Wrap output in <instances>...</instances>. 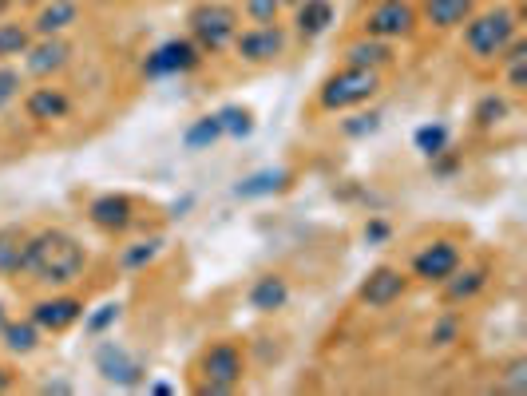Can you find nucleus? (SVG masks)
Listing matches in <instances>:
<instances>
[{
    "instance_id": "cd10ccee",
    "label": "nucleus",
    "mask_w": 527,
    "mask_h": 396,
    "mask_svg": "<svg viewBox=\"0 0 527 396\" xmlns=\"http://www.w3.org/2000/svg\"><path fill=\"white\" fill-rule=\"evenodd\" d=\"M159 254H163V238H147V242L127 246V250L119 254V266H123V270H143V266H151Z\"/></svg>"
},
{
    "instance_id": "6ab92c4d",
    "label": "nucleus",
    "mask_w": 527,
    "mask_h": 396,
    "mask_svg": "<svg viewBox=\"0 0 527 396\" xmlns=\"http://www.w3.org/2000/svg\"><path fill=\"white\" fill-rule=\"evenodd\" d=\"M424 16H428L432 28H456L472 16V0H428Z\"/></svg>"
},
{
    "instance_id": "f3484780",
    "label": "nucleus",
    "mask_w": 527,
    "mask_h": 396,
    "mask_svg": "<svg viewBox=\"0 0 527 396\" xmlns=\"http://www.w3.org/2000/svg\"><path fill=\"white\" fill-rule=\"evenodd\" d=\"M290 301V286H286V278H278V274H266V278H258L254 286H250V305L258 309V313H274V309H282Z\"/></svg>"
},
{
    "instance_id": "7c9ffc66",
    "label": "nucleus",
    "mask_w": 527,
    "mask_h": 396,
    "mask_svg": "<svg viewBox=\"0 0 527 396\" xmlns=\"http://www.w3.org/2000/svg\"><path fill=\"white\" fill-rule=\"evenodd\" d=\"M504 115H508V103L496 96L480 99V107H476V123H480V127H492V123H500Z\"/></svg>"
},
{
    "instance_id": "4c0bfd02",
    "label": "nucleus",
    "mask_w": 527,
    "mask_h": 396,
    "mask_svg": "<svg viewBox=\"0 0 527 396\" xmlns=\"http://www.w3.org/2000/svg\"><path fill=\"white\" fill-rule=\"evenodd\" d=\"M365 238H385V226H381V222H373V226L365 230Z\"/></svg>"
},
{
    "instance_id": "b1692460",
    "label": "nucleus",
    "mask_w": 527,
    "mask_h": 396,
    "mask_svg": "<svg viewBox=\"0 0 527 396\" xmlns=\"http://www.w3.org/2000/svg\"><path fill=\"white\" fill-rule=\"evenodd\" d=\"M222 139V127H218V115H203V119H195L187 131H183V143L191 147V151H207L211 143Z\"/></svg>"
},
{
    "instance_id": "ea45409f",
    "label": "nucleus",
    "mask_w": 527,
    "mask_h": 396,
    "mask_svg": "<svg viewBox=\"0 0 527 396\" xmlns=\"http://www.w3.org/2000/svg\"><path fill=\"white\" fill-rule=\"evenodd\" d=\"M8 385H12V377H8L4 369H0V393H8Z\"/></svg>"
},
{
    "instance_id": "4be33fe9",
    "label": "nucleus",
    "mask_w": 527,
    "mask_h": 396,
    "mask_svg": "<svg viewBox=\"0 0 527 396\" xmlns=\"http://www.w3.org/2000/svg\"><path fill=\"white\" fill-rule=\"evenodd\" d=\"M329 24H333V4L329 0H306V4H298V28L306 36H321Z\"/></svg>"
},
{
    "instance_id": "5701e85b",
    "label": "nucleus",
    "mask_w": 527,
    "mask_h": 396,
    "mask_svg": "<svg viewBox=\"0 0 527 396\" xmlns=\"http://www.w3.org/2000/svg\"><path fill=\"white\" fill-rule=\"evenodd\" d=\"M286 171H258V175H250V179H242L238 187H234V195L238 198H262V195H274V191H282L286 187Z\"/></svg>"
},
{
    "instance_id": "412c9836",
    "label": "nucleus",
    "mask_w": 527,
    "mask_h": 396,
    "mask_svg": "<svg viewBox=\"0 0 527 396\" xmlns=\"http://www.w3.org/2000/svg\"><path fill=\"white\" fill-rule=\"evenodd\" d=\"M24 270V234L0 230V278H12Z\"/></svg>"
},
{
    "instance_id": "a878e982",
    "label": "nucleus",
    "mask_w": 527,
    "mask_h": 396,
    "mask_svg": "<svg viewBox=\"0 0 527 396\" xmlns=\"http://www.w3.org/2000/svg\"><path fill=\"white\" fill-rule=\"evenodd\" d=\"M28 44H32V32H28L24 24H16V20H0V60H8V56H24Z\"/></svg>"
},
{
    "instance_id": "f704fd0d",
    "label": "nucleus",
    "mask_w": 527,
    "mask_h": 396,
    "mask_svg": "<svg viewBox=\"0 0 527 396\" xmlns=\"http://www.w3.org/2000/svg\"><path fill=\"white\" fill-rule=\"evenodd\" d=\"M381 127V115H357V123H345V135H365V131H377Z\"/></svg>"
},
{
    "instance_id": "ddd939ff",
    "label": "nucleus",
    "mask_w": 527,
    "mask_h": 396,
    "mask_svg": "<svg viewBox=\"0 0 527 396\" xmlns=\"http://www.w3.org/2000/svg\"><path fill=\"white\" fill-rule=\"evenodd\" d=\"M401 294H405V278H401V270H393V266H377V270L361 282V301L373 305V309L393 305Z\"/></svg>"
},
{
    "instance_id": "2f4dec72",
    "label": "nucleus",
    "mask_w": 527,
    "mask_h": 396,
    "mask_svg": "<svg viewBox=\"0 0 527 396\" xmlns=\"http://www.w3.org/2000/svg\"><path fill=\"white\" fill-rule=\"evenodd\" d=\"M119 321V301H107V305H100L92 317H88V333H104V329H111Z\"/></svg>"
},
{
    "instance_id": "e433bc0d",
    "label": "nucleus",
    "mask_w": 527,
    "mask_h": 396,
    "mask_svg": "<svg viewBox=\"0 0 527 396\" xmlns=\"http://www.w3.org/2000/svg\"><path fill=\"white\" fill-rule=\"evenodd\" d=\"M452 333H456V325H452V321H444V325H436L432 341H436V345H448V341H452Z\"/></svg>"
},
{
    "instance_id": "20e7f679",
    "label": "nucleus",
    "mask_w": 527,
    "mask_h": 396,
    "mask_svg": "<svg viewBox=\"0 0 527 396\" xmlns=\"http://www.w3.org/2000/svg\"><path fill=\"white\" fill-rule=\"evenodd\" d=\"M191 36H195L199 52H222L238 36V12L230 4H218V0L199 4L191 12Z\"/></svg>"
},
{
    "instance_id": "f03ea898",
    "label": "nucleus",
    "mask_w": 527,
    "mask_h": 396,
    "mask_svg": "<svg viewBox=\"0 0 527 396\" xmlns=\"http://www.w3.org/2000/svg\"><path fill=\"white\" fill-rule=\"evenodd\" d=\"M381 92V72L377 68H341L337 76H329L321 84V96L317 103L325 111H345V107H357V103H369V99Z\"/></svg>"
},
{
    "instance_id": "a19ab883",
    "label": "nucleus",
    "mask_w": 527,
    "mask_h": 396,
    "mask_svg": "<svg viewBox=\"0 0 527 396\" xmlns=\"http://www.w3.org/2000/svg\"><path fill=\"white\" fill-rule=\"evenodd\" d=\"M4 325H8V317H4V305H0V329H4Z\"/></svg>"
},
{
    "instance_id": "4468645a",
    "label": "nucleus",
    "mask_w": 527,
    "mask_h": 396,
    "mask_svg": "<svg viewBox=\"0 0 527 396\" xmlns=\"http://www.w3.org/2000/svg\"><path fill=\"white\" fill-rule=\"evenodd\" d=\"M24 111L36 123H52V119H64L72 111V99L64 96L60 88H36V92H28V99H24Z\"/></svg>"
},
{
    "instance_id": "39448f33",
    "label": "nucleus",
    "mask_w": 527,
    "mask_h": 396,
    "mask_svg": "<svg viewBox=\"0 0 527 396\" xmlns=\"http://www.w3.org/2000/svg\"><path fill=\"white\" fill-rule=\"evenodd\" d=\"M203 381H207L203 393L211 396L234 393L238 389V381H242V353H238V345L218 341V345H211L203 353Z\"/></svg>"
},
{
    "instance_id": "2eb2a0df",
    "label": "nucleus",
    "mask_w": 527,
    "mask_h": 396,
    "mask_svg": "<svg viewBox=\"0 0 527 396\" xmlns=\"http://www.w3.org/2000/svg\"><path fill=\"white\" fill-rule=\"evenodd\" d=\"M76 16H80V4L76 0H48L44 8H40V16H36V36H60L64 28H72L76 24Z\"/></svg>"
},
{
    "instance_id": "6e6552de",
    "label": "nucleus",
    "mask_w": 527,
    "mask_h": 396,
    "mask_svg": "<svg viewBox=\"0 0 527 396\" xmlns=\"http://www.w3.org/2000/svg\"><path fill=\"white\" fill-rule=\"evenodd\" d=\"M234 48H238V56L250 60V64H270V60H278V56L286 52V36H282L278 24H258V28L234 36Z\"/></svg>"
},
{
    "instance_id": "f257e3e1",
    "label": "nucleus",
    "mask_w": 527,
    "mask_h": 396,
    "mask_svg": "<svg viewBox=\"0 0 527 396\" xmlns=\"http://www.w3.org/2000/svg\"><path fill=\"white\" fill-rule=\"evenodd\" d=\"M24 270L36 274V282L68 286L84 274V246L64 230H40L24 238Z\"/></svg>"
},
{
    "instance_id": "c9c22d12",
    "label": "nucleus",
    "mask_w": 527,
    "mask_h": 396,
    "mask_svg": "<svg viewBox=\"0 0 527 396\" xmlns=\"http://www.w3.org/2000/svg\"><path fill=\"white\" fill-rule=\"evenodd\" d=\"M508 389H512V393H524L527 389V361H512V369H508Z\"/></svg>"
},
{
    "instance_id": "423d86ee",
    "label": "nucleus",
    "mask_w": 527,
    "mask_h": 396,
    "mask_svg": "<svg viewBox=\"0 0 527 396\" xmlns=\"http://www.w3.org/2000/svg\"><path fill=\"white\" fill-rule=\"evenodd\" d=\"M417 24V12L409 0H381L369 16H365V36L373 40H397V36H409Z\"/></svg>"
},
{
    "instance_id": "0eeeda50",
    "label": "nucleus",
    "mask_w": 527,
    "mask_h": 396,
    "mask_svg": "<svg viewBox=\"0 0 527 396\" xmlns=\"http://www.w3.org/2000/svg\"><path fill=\"white\" fill-rule=\"evenodd\" d=\"M96 369L104 373V381L119 385V389H135V385L143 381V361L131 357V353H127L123 345H115V341H104V345L96 349Z\"/></svg>"
},
{
    "instance_id": "bb28decb",
    "label": "nucleus",
    "mask_w": 527,
    "mask_h": 396,
    "mask_svg": "<svg viewBox=\"0 0 527 396\" xmlns=\"http://www.w3.org/2000/svg\"><path fill=\"white\" fill-rule=\"evenodd\" d=\"M484 282H488V274L484 270H452V278H448V301H468V297H476L484 290Z\"/></svg>"
},
{
    "instance_id": "393cba45",
    "label": "nucleus",
    "mask_w": 527,
    "mask_h": 396,
    "mask_svg": "<svg viewBox=\"0 0 527 396\" xmlns=\"http://www.w3.org/2000/svg\"><path fill=\"white\" fill-rule=\"evenodd\" d=\"M214 115H218L222 135H230V139H246V135L254 131V115H250L246 107H238V103H230V107H222V111H214Z\"/></svg>"
},
{
    "instance_id": "79ce46f5",
    "label": "nucleus",
    "mask_w": 527,
    "mask_h": 396,
    "mask_svg": "<svg viewBox=\"0 0 527 396\" xmlns=\"http://www.w3.org/2000/svg\"><path fill=\"white\" fill-rule=\"evenodd\" d=\"M278 4H298V0H278Z\"/></svg>"
},
{
    "instance_id": "c756f323",
    "label": "nucleus",
    "mask_w": 527,
    "mask_h": 396,
    "mask_svg": "<svg viewBox=\"0 0 527 396\" xmlns=\"http://www.w3.org/2000/svg\"><path fill=\"white\" fill-rule=\"evenodd\" d=\"M504 52H508V84H512L516 92H524L527 88V48L520 40H512Z\"/></svg>"
},
{
    "instance_id": "c85d7f7f",
    "label": "nucleus",
    "mask_w": 527,
    "mask_h": 396,
    "mask_svg": "<svg viewBox=\"0 0 527 396\" xmlns=\"http://www.w3.org/2000/svg\"><path fill=\"white\" fill-rule=\"evenodd\" d=\"M444 147H448V127L444 123H424L417 131V151L421 155L436 159V155H444Z\"/></svg>"
},
{
    "instance_id": "58836bf2",
    "label": "nucleus",
    "mask_w": 527,
    "mask_h": 396,
    "mask_svg": "<svg viewBox=\"0 0 527 396\" xmlns=\"http://www.w3.org/2000/svg\"><path fill=\"white\" fill-rule=\"evenodd\" d=\"M44 393H68V385L64 381H52V385H44Z\"/></svg>"
},
{
    "instance_id": "a211bd4d",
    "label": "nucleus",
    "mask_w": 527,
    "mask_h": 396,
    "mask_svg": "<svg viewBox=\"0 0 527 396\" xmlns=\"http://www.w3.org/2000/svg\"><path fill=\"white\" fill-rule=\"evenodd\" d=\"M0 337H4V349L8 353H20V357H28V353L40 349V325L36 321H8L0 329Z\"/></svg>"
},
{
    "instance_id": "9b49d317",
    "label": "nucleus",
    "mask_w": 527,
    "mask_h": 396,
    "mask_svg": "<svg viewBox=\"0 0 527 396\" xmlns=\"http://www.w3.org/2000/svg\"><path fill=\"white\" fill-rule=\"evenodd\" d=\"M68 56H72V48H68L60 36H40L36 44H28L24 68H28L32 76H52V72H60V68L68 64Z\"/></svg>"
},
{
    "instance_id": "7ed1b4c3",
    "label": "nucleus",
    "mask_w": 527,
    "mask_h": 396,
    "mask_svg": "<svg viewBox=\"0 0 527 396\" xmlns=\"http://www.w3.org/2000/svg\"><path fill=\"white\" fill-rule=\"evenodd\" d=\"M512 40H516V16L508 8H492V12L476 16V20H468V28H464V44L480 60L500 56Z\"/></svg>"
},
{
    "instance_id": "1a4fd4ad",
    "label": "nucleus",
    "mask_w": 527,
    "mask_h": 396,
    "mask_svg": "<svg viewBox=\"0 0 527 396\" xmlns=\"http://www.w3.org/2000/svg\"><path fill=\"white\" fill-rule=\"evenodd\" d=\"M195 64H199V44H191V40H167V44H159V48L147 56V76L163 80V76L191 72Z\"/></svg>"
},
{
    "instance_id": "9d476101",
    "label": "nucleus",
    "mask_w": 527,
    "mask_h": 396,
    "mask_svg": "<svg viewBox=\"0 0 527 396\" xmlns=\"http://www.w3.org/2000/svg\"><path fill=\"white\" fill-rule=\"evenodd\" d=\"M452 270H460V250L452 242H432L413 258V274L424 282H448Z\"/></svg>"
},
{
    "instance_id": "f8f14e48",
    "label": "nucleus",
    "mask_w": 527,
    "mask_h": 396,
    "mask_svg": "<svg viewBox=\"0 0 527 396\" xmlns=\"http://www.w3.org/2000/svg\"><path fill=\"white\" fill-rule=\"evenodd\" d=\"M80 317H84V301H76V297H52V301H36L32 305V321L40 329H52V333L72 329Z\"/></svg>"
},
{
    "instance_id": "473e14b6",
    "label": "nucleus",
    "mask_w": 527,
    "mask_h": 396,
    "mask_svg": "<svg viewBox=\"0 0 527 396\" xmlns=\"http://www.w3.org/2000/svg\"><path fill=\"white\" fill-rule=\"evenodd\" d=\"M278 0H246V16L258 20V24H274L278 20Z\"/></svg>"
},
{
    "instance_id": "dca6fc26",
    "label": "nucleus",
    "mask_w": 527,
    "mask_h": 396,
    "mask_svg": "<svg viewBox=\"0 0 527 396\" xmlns=\"http://www.w3.org/2000/svg\"><path fill=\"white\" fill-rule=\"evenodd\" d=\"M88 214H92V222L100 230H123L131 222V202L123 195H100L88 206Z\"/></svg>"
},
{
    "instance_id": "aec40b11",
    "label": "nucleus",
    "mask_w": 527,
    "mask_h": 396,
    "mask_svg": "<svg viewBox=\"0 0 527 396\" xmlns=\"http://www.w3.org/2000/svg\"><path fill=\"white\" fill-rule=\"evenodd\" d=\"M349 64L353 68H381V64H389V44L385 40H373V36H365V40H357V44H349Z\"/></svg>"
},
{
    "instance_id": "72a5a7b5",
    "label": "nucleus",
    "mask_w": 527,
    "mask_h": 396,
    "mask_svg": "<svg viewBox=\"0 0 527 396\" xmlns=\"http://www.w3.org/2000/svg\"><path fill=\"white\" fill-rule=\"evenodd\" d=\"M16 92H20V72L0 68V107H8L16 99Z\"/></svg>"
}]
</instances>
